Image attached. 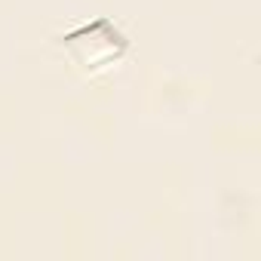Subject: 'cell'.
I'll use <instances>...</instances> for the list:
<instances>
[{
  "label": "cell",
  "instance_id": "1",
  "mask_svg": "<svg viewBox=\"0 0 261 261\" xmlns=\"http://www.w3.org/2000/svg\"><path fill=\"white\" fill-rule=\"evenodd\" d=\"M68 46H71V53H74V59H77L80 65L98 68V65L117 59V53L123 49V40H120V34H117L114 28H108V25H92V28H86V31L68 37Z\"/></svg>",
  "mask_w": 261,
  "mask_h": 261
}]
</instances>
